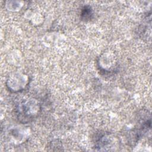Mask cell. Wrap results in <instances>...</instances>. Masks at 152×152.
Returning <instances> with one entry per match:
<instances>
[{
  "instance_id": "cell-1",
  "label": "cell",
  "mask_w": 152,
  "mask_h": 152,
  "mask_svg": "<svg viewBox=\"0 0 152 152\" xmlns=\"http://www.w3.org/2000/svg\"><path fill=\"white\" fill-rule=\"evenodd\" d=\"M32 100L33 99L23 101L17 105V110L19 118L29 121V120L34 118L35 115H37V113L33 111L32 109L39 110L40 108L39 104Z\"/></svg>"
},
{
  "instance_id": "cell-2",
  "label": "cell",
  "mask_w": 152,
  "mask_h": 152,
  "mask_svg": "<svg viewBox=\"0 0 152 152\" xmlns=\"http://www.w3.org/2000/svg\"><path fill=\"white\" fill-rule=\"evenodd\" d=\"M93 15L92 9L89 6H84L81 12V17L84 21H88L91 20Z\"/></svg>"
}]
</instances>
